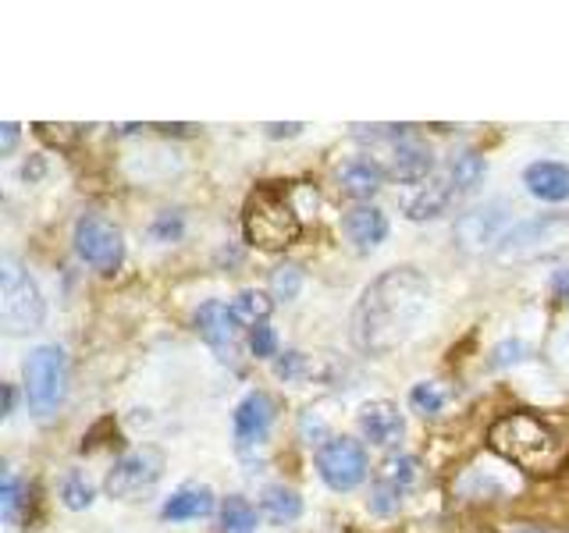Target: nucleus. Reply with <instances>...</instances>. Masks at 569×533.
I'll list each match as a JSON object with an SVG mask.
<instances>
[{"label":"nucleus","mask_w":569,"mask_h":533,"mask_svg":"<svg viewBox=\"0 0 569 533\" xmlns=\"http://www.w3.org/2000/svg\"><path fill=\"white\" fill-rule=\"evenodd\" d=\"M431 306V281L417 266H391L360 292L349 316L352 345L367 355H385L417 334Z\"/></svg>","instance_id":"nucleus-1"},{"label":"nucleus","mask_w":569,"mask_h":533,"mask_svg":"<svg viewBox=\"0 0 569 533\" xmlns=\"http://www.w3.org/2000/svg\"><path fill=\"white\" fill-rule=\"evenodd\" d=\"M491 449L506 459V466L520 470H551L562 462V441L551 426L538 416L509 413L491 426Z\"/></svg>","instance_id":"nucleus-2"},{"label":"nucleus","mask_w":569,"mask_h":533,"mask_svg":"<svg viewBox=\"0 0 569 533\" xmlns=\"http://www.w3.org/2000/svg\"><path fill=\"white\" fill-rule=\"evenodd\" d=\"M47 320V299L36 278L11 253L0 257V328L11 338L36 334Z\"/></svg>","instance_id":"nucleus-3"},{"label":"nucleus","mask_w":569,"mask_h":533,"mask_svg":"<svg viewBox=\"0 0 569 533\" xmlns=\"http://www.w3.org/2000/svg\"><path fill=\"white\" fill-rule=\"evenodd\" d=\"M242 231L249 245L274 253V249H289L302 235V221L296 207L289 203V195L274 185H263L249 195L242 213Z\"/></svg>","instance_id":"nucleus-4"},{"label":"nucleus","mask_w":569,"mask_h":533,"mask_svg":"<svg viewBox=\"0 0 569 533\" xmlns=\"http://www.w3.org/2000/svg\"><path fill=\"white\" fill-rule=\"evenodd\" d=\"M569 253V213H541V218L520 221L506 231L498 242L495 260L498 263H538L551 257Z\"/></svg>","instance_id":"nucleus-5"},{"label":"nucleus","mask_w":569,"mask_h":533,"mask_svg":"<svg viewBox=\"0 0 569 533\" xmlns=\"http://www.w3.org/2000/svg\"><path fill=\"white\" fill-rule=\"evenodd\" d=\"M22 381H26V405L32 416H53L64 405L68 395V355L61 345H36L26 363H22Z\"/></svg>","instance_id":"nucleus-6"},{"label":"nucleus","mask_w":569,"mask_h":533,"mask_svg":"<svg viewBox=\"0 0 569 533\" xmlns=\"http://www.w3.org/2000/svg\"><path fill=\"white\" fill-rule=\"evenodd\" d=\"M313 462H317V476L338 494L356 491L370 473V459H367L363 441H356L349 434H328L317 444Z\"/></svg>","instance_id":"nucleus-7"},{"label":"nucleus","mask_w":569,"mask_h":533,"mask_svg":"<svg viewBox=\"0 0 569 533\" xmlns=\"http://www.w3.org/2000/svg\"><path fill=\"white\" fill-rule=\"evenodd\" d=\"M71 245H76V257L86 266H93L97 274H118L124 263L121 231L100 213H82L71 228Z\"/></svg>","instance_id":"nucleus-8"},{"label":"nucleus","mask_w":569,"mask_h":533,"mask_svg":"<svg viewBox=\"0 0 569 533\" xmlns=\"http://www.w3.org/2000/svg\"><path fill=\"white\" fill-rule=\"evenodd\" d=\"M160 473H164V452L153 449V444H142V449H132L114 459V466L107 470L103 491L118 497V502H132V497L157 484Z\"/></svg>","instance_id":"nucleus-9"},{"label":"nucleus","mask_w":569,"mask_h":533,"mask_svg":"<svg viewBox=\"0 0 569 533\" xmlns=\"http://www.w3.org/2000/svg\"><path fill=\"white\" fill-rule=\"evenodd\" d=\"M512 207L506 200H488L467 213H459L452 239L462 253H485V249H498V242L506 239L509 231Z\"/></svg>","instance_id":"nucleus-10"},{"label":"nucleus","mask_w":569,"mask_h":533,"mask_svg":"<svg viewBox=\"0 0 569 533\" xmlns=\"http://www.w3.org/2000/svg\"><path fill=\"white\" fill-rule=\"evenodd\" d=\"M192 324H196V334H200L203 342L218 352V360H236L239 324H236V316H231L228 302H221V299L200 302V310L192 313Z\"/></svg>","instance_id":"nucleus-11"},{"label":"nucleus","mask_w":569,"mask_h":533,"mask_svg":"<svg viewBox=\"0 0 569 533\" xmlns=\"http://www.w3.org/2000/svg\"><path fill=\"white\" fill-rule=\"evenodd\" d=\"M274 426V402L263 395V391H249V395L236 405L231 413V434L242 452L260 449Z\"/></svg>","instance_id":"nucleus-12"},{"label":"nucleus","mask_w":569,"mask_h":533,"mask_svg":"<svg viewBox=\"0 0 569 533\" xmlns=\"http://www.w3.org/2000/svg\"><path fill=\"white\" fill-rule=\"evenodd\" d=\"M356 431H360V438L370 441L373 449H396L406 434V416L399 413L396 402L373 399V402H363L360 413H356Z\"/></svg>","instance_id":"nucleus-13"},{"label":"nucleus","mask_w":569,"mask_h":533,"mask_svg":"<svg viewBox=\"0 0 569 533\" xmlns=\"http://www.w3.org/2000/svg\"><path fill=\"white\" fill-rule=\"evenodd\" d=\"M435 174V153L431 147H423L420 139H402L391 147L388 160V178L399 185H420Z\"/></svg>","instance_id":"nucleus-14"},{"label":"nucleus","mask_w":569,"mask_h":533,"mask_svg":"<svg viewBox=\"0 0 569 533\" xmlns=\"http://www.w3.org/2000/svg\"><path fill=\"white\" fill-rule=\"evenodd\" d=\"M342 235L352 242V249L370 253L388 239V213L381 207L370 203H356L342 213Z\"/></svg>","instance_id":"nucleus-15"},{"label":"nucleus","mask_w":569,"mask_h":533,"mask_svg":"<svg viewBox=\"0 0 569 533\" xmlns=\"http://www.w3.org/2000/svg\"><path fill=\"white\" fill-rule=\"evenodd\" d=\"M385 178H388V168H381L373 157L360 153V157H352L338 168V189H342L356 203H370L373 195L381 192Z\"/></svg>","instance_id":"nucleus-16"},{"label":"nucleus","mask_w":569,"mask_h":533,"mask_svg":"<svg viewBox=\"0 0 569 533\" xmlns=\"http://www.w3.org/2000/svg\"><path fill=\"white\" fill-rule=\"evenodd\" d=\"M523 185L533 200L541 203H566L569 200V164L562 160H533L523 171Z\"/></svg>","instance_id":"nucleus-17"},{"label":"nucleus","mask_w":569,"mask_h":533,"mask_svg":"<svg viewBox=\"0 0 569 533\" xmlns=\"http://www.w3.org/2000/svg\"><path fill=\"white\" fill-rule=\"evenodd\" d=\"M459 203V195H456V189L449 185V178L445 174H438V178H431L417 195H409L406 200V218L409 221H438L441 213H449L452 207Z\"/></svg>","instance_id":"nucleus-18"},{"label":"nucleus","mask_w":569,"mask_h":533,"mask_svg":"<svg viewBox=\"0 0 569 533\" xmlns=\"http://www.w3.org/2000/svg\"><path fill=\"white\" fill-rule=\"evenodd\" d=\"M213 512V491L207 484H186L178 487L164 505H160V520L168 523H192Z\"/></svg>","instance_id":"nucleus-19"},{"label":"nucleus","mask_w":569,"mask_h":533,"mask_svg":"<svg viewBox=\"0 0 569 533\" xmlns=\"http://www.w3.org/2000/svg\"><path fill=\"white\" fill-rule=\"evenodd\" d=\"M485 174H488V164H485V157H480L477 150H459V153H452L449 157V168H445V178H449V185L456 189L459 203L480 189Z\"/></svg>","instance_id":"nucleus-20"},{"label":"nucleus","mask_w":569,"mask_h":533,"mask_svg":"<svg viewBox=\"0 0 569 533\" xmlns=\"http://www.w3.org/2000/svg\"><path fill=\"white\" fill-rule=\"evenodd\" d=\"M228 310H231V316H236L239 331H257L267 324V316H271L274 299L263 289H242L236 299L228 302Z\"/></svg>","instance_id":"nucleus-21"},{"label":"nucleus","mask_w":569,"mask_h":533,"mask_svg":"<svg viewBox=\"0 0 569 533\" xmlns=\"http://www.w3.org/2000/svg\"><path fill=\"white\" fill-rule=\"evenodd\" d=\"M260 509H263V515L271 523L284 526V523H296L302 515V497L289 484H267L260 491Z\"/></svg>","instance_id":"nucleus-22"},{"label":"nucleus","mask_w":569,"mask_h":533,"mask_svg":"<svg viewBox=\"0 0 569 533\" xmlns=\"http://www.w3.org/2000/svg\"><path fill=\"white\" fill-rule=\"evenodd\" d=\"M420 473H423V466H420V459L417 455H406V452H399V455H388L381 466H378V476L373 480H385V484H391V487H399V491H413V484L420 480Z\"/></svg>","instance_id":"nucleus-23"},{"label":"nucleus","mask_w":569,"mask_h":533,"mask_svg":"<svg viewBox=\"0 0 569 533\" xmlns=\"http://www.w3.org/2000/svg\"><path fill=\"white\" fill-rule=\"evenodd\" d=\"M221 533H257V509L249 497L228 494L221 502Z\"/></svg>","instance_id":"nucleus-24"},{"label":"nucleus","mask_w":569,"mask_h":533,"mask_svg":"<svg viewBox=\"0 0 569 533\" xmlns=\"http://www.w3.org/2000/svg\"><path fill=\"white\" fill-rule=\"evenodd\" d=\"M93 497H97V487L89 484V476L82 470H71L64 480H61V505L71 509V512H82L93 505Z\"/></svg>","instance_id":"nucleus-25"},{"label":"nucleus","mask_w":569,"mask_h":533,"mask_svg":"<svg viewBox=\"0 0 569 533\" xmlns=\"http://www.w3.org/2000/svg\"><path fill=\"white\" fill-rule=\"evenodd\" d=\"M445 402H449V395H445V388L438 381H420L409 388V409L420 416H438Z\"/></svg>","instance_id":"nucleus-26"},{"label":"nucleus","mask_w":569,"mask_h":533,"mask_svg":"<svg viewBox=\"0 0 569 533\" xmlns=\"http://www.w3.org/2000/svg\"><path fill=\"white\" fill-rule=\"evenodd\" d=\"M22 505H26V484L18 480V473L8 466L4 470V484H0V515H4V523L14 526L18 515H22Z\"/></svg>","instance_id":"nucleus-27"},{"label":"nucleus","mask_w":569,"mask_h":533,"mask_svg":"<svg viewBox=\"0 0 569 533\" xmlns=\"http://www.w3.org/2000/svg\"><path fill=\"white\" fill-rule=\"evenodd\" d=\"M302 292V271L296 263H281L271 271V299L278 302H296Z\"/></svg>","instance_id":"nucleus-28"},{"label":"nucleus","mask_w":569,"mask_h":533,"mask_svg":"<svg viewBox=\"0 0 569 533\" xmlns=\"http://www.w3.org/2000/svg\"><path fill=\"white\" fill-rule=\"evenodd\" d=\"M402 502H406V491L385 484V480H373V484H370V502L367 505H370L373 515H396L402 509Z\"/></svg>","instance_id":"nucleus-29"},{"label":"nucleus","mask_w":569,"mask_h":533,"mask_svg":"<svg viewBox=\"0 0 569 533\" xmlns=\"http://www.w3.org/2000/svg\"><path fill=\"white\" fill-rule=\"evenodd\" d=\"M307 370H310V360L299 349L281 352L274 360V378L278 381H299V378H307Z\"/></svg>","instance_id":"nucleus-30"},{"label":"nucleus","mask_w":569,"mask_h":533,"mask_svg":"<svg viewBox=\"0 0 569 533\" xmlns=\"http://www.w3.org/2000/svg\"><path fill=\"white\" fill-rule=\"evenodd\" d=\"M249 352L257 355V360H278V334L274 328H257V331H249Z\"/></svg>","instance_id":"nucleus-31"},{"label":"nucleus","mask_w":569,"mask_h":533,"mask_svg":"<svg viewBox=\"0 0 569 533\" xmlns=\"http://www.w3.org/2000/svg\"><path fill=\"white\" fill-rule=\"evenodd\" d=\"M182 231H186L182 213H160V218L150 224V239H157V242H178V239H182Z\"/></svg>","instance_id":"nucleus-32"},{"label":"nucleus","mask_w":569,"mask_h":533,"mask_svg":"<svg viewBox=\"0 0 569 533\" xmlns=\"http://www.w3.org/2000/svg\"><path fill=\"white\" fill-rule=\"evenodd\" d=\"M527 355H530V349L520 342V338H512V342H502V345L491 352V366H498V370L509 366V363L516 366V363H523Z\"/></svg>","instance_id":"nucleus-33"},{"label":"nucleus","mask_w":569,"mask_h":533,"mask_svg":"<svg viewBox=\"0 0 569 533\" xmlns=\"http://www.w3.org/2000/svg\"><path fill=\"white\" fill-rule=\"evenodd\" d=\"M0 135H4V139H0V153L11 157L14 147H18V124L14 121H4V124H0Z\"/></svg>","instance_id":"nucleus-34"},{"label":"nucleus","mask_w":569,"mask_h":533,"mask_svg":"<svg viewBox=\"0 0 569 533\" xmlns=\"http://www.w3.org/2000/svg\"><path fill=\"white\" fill-rule=\"evenodd\" d=\"M548 284H551V295L556 299H569V266H559Z\"/></svg>","instance_id":"nucleus-35"},{"label":"nucleus","mask_w":569,"mask_h":533,"mask_svg":"<svg viewBox=\"0 0 569 533\" xmlns=\"http://www.w3.org/2000/svg\"><path fill=\"white\" fill-rule=\"evenodd\" d=\"M302 124H267V135L278 139V135H299Z\"/></svg>","instance_id":"nucleus-36"},{"label":"nucleus","mask_w":569,"mask_h":533,"mask_svg":"<svg viewBox=\"0 0 569 533\" xmlns=\"http://www.w3.org/2000/svg\"><path fill=\"white\" fill-rule=\"evenodd\" d=\"M14 413V384H4V420Z\"/></svg>","instance_id":"nucleus-37"},{"label":"nucleus","mask_w":569,"mask_h":533,"mask_svg":"<svg viewBox=\"0 0 569 533\" xmlns=\"http://www.w3.org/2000/svg\"><path fill=\"white\" fill-rule=\"evenodd\" d=\"M509 533H551V530H541V526H516Z\"/></svg>","instance_id":"nucleus-38"}]
</instances>
